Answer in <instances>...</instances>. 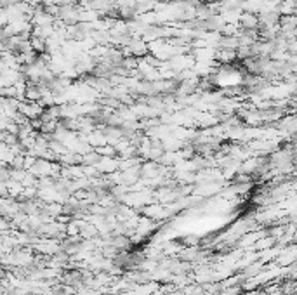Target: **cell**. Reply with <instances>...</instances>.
<instances>
[{
    "label": "cell",
    "mask_w": 297,
    "mask_h": 295,
    "mask_svg": "<svg viewBox=\"0 0 297 295\" xmlns=\"http://www.w3.org/2000/svg\"><path fill=\"white\" fill-rule=\"evenodd\" d=\"M127 49H129V52H130V56H134V58H144V56L148 54V44L146 42H143L141 38H134L132 37V40H130V44L129 45H125Z\"/></svg>",
    "instance_id": "1"
},
{
    "label": "cell",
    "mask_w": 297,
    "mask_h": 295,
    "mask_svg": "<svg viewBox=\"0 0 297 295\" xmlns=\"http://www.w3.org/2000/svg\"><path fill=\"white\" fill-rule=\"evenodd\" d=\"M238 24H240V28H242V30H257V26H259L257 14L245 12V10H242V14H240V19H238Z\"/></svg>",
    "instance_id": "2"
},
{
    "label": "cell",
    "mask_w": 297,
    "mask_h": 295,
    "mask_svg": "<svg viewBox=\"0 0 297 295\" xmlns=\"http://www.w3.org/2000/svg\"><path fill=\"white\" fill-rule=\"evenodd\" d=\"M278 14L280 16H294L296 14V0H284L278 3Z\"/></svg>",
    "instance_id": "3"
},
{
    "label": "cell",
    "mask_w": 297,
    "mask_h": 295,
    "mask_svg": "<svg viewBox=\"0 0 297 295\" xmlns=\"http://www.w3.org/2000/svg\"><path fill=\"white\" fill-rule=\"evenodd\" d=\"M30 47L35 54H42V52H45V40L40 37H31L30 35Z\"/></svg>",
    "instance_id": "4"
},
{
    "label": "cell",
    "mask_w": 297,
    "mask_h": 295,
    "mask_svg": "<svg viewBox=\"0 0 297 295\" xmlns=\"http://www.w3.org/2000/svg\"><path fill=\"white\" fill-rule=\"evenodd\" d=\"M203 3H212V2H221V0H201Z\"/></svg>",
    "instance_id": "5"
},
{
    "label": "cell",
    "mask_w": 297,
    "mask_h": 295,
    "mask_svg": "<svg viewBox=\"0 0 297 295\" xmlns=\"http://www.w3.org/2000/svg\"><path fill=\"white\" fill-rule=\"evenodd\" d=\"M165 2H174V0H165Z\"/></svg>",
    "instance_id": "6"
},
{
    "label": "cell",
    "mask_w": 297,
    "mask_h": 295,
    "mask_svg": "<svg viewBox=\"0 0 297 295\" xmlns=\"http://www.w3.org/2000/svg\"><path fill=\"white\" fill-rule=\"evenodd\" d=\"M181 2H186V0H181Z\"/></svg>",
    "instance_id": "7"
}]
</instances>
